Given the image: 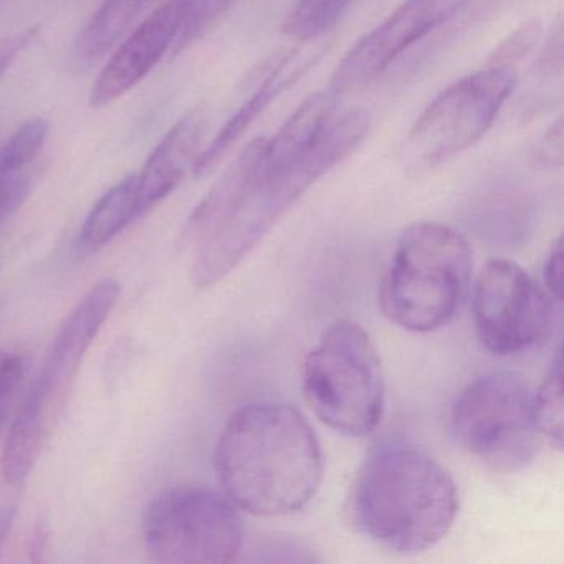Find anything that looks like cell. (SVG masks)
<instances>
[{
  "instance_id": "d4e9b609",
  "label": "cell",
  "mask_w": 564,
  "mask_h": 564,
  "mask_svg": "<svg viewBox=\"0 0 564 564\" xmlns=\"http://www.w3.org/2000/svg\"><path fill=\"white\" fill-rule=\"evenodd\" d=\"M39 34H41V28L31 25V28L0 39V78L8 74L12 64L21 57L22 52L37 39Z\"/></svg>"
},
{
  "instance_id": "7a4b0ae2",
  "label": "cell",
  "mask_w": 564,
  "mask_h": 564,
  "mask_svg": "<svg viewBox=\"0 0 564 564\" xmlns=\"http://www.w3.org/2000/svg\"><path fill=\"white\" fill-rule=\"evenodd\" d=\"M458 490L447 468L417 445L386 441L358 468L348 497L356 530L379 546L417 554L451 531Z\"/></svg>"
},
{
  "instance_id": "5bb4252c",
  "label": "cell",
  "mask_w": 564,
  "mask_h": 564,
  "mask_svg": "<svg viewBox=\"0 0 564 564\" xmlns=\"http://www.w3.org/2000/svg\"><path fill=\"white\" fill-rule=\"evenodd\" d=\"M207 127L209 113L206 108H193L176 121L154 148L143 170L137 174L141 216L166 199L193 171L203 150Z\"/></svg>"
},
{
  "instance_id": "8fae6325",
  "label": "cell",
  "mask_w": 564,
  "mask_h": 564,
  "mask_svg": "<svg viewBox=\"0 0 564 564\" xmlns=\"http://www.w3.org/2000/svg\"><path fill=\"white\" fill-rule=\"evenodd\" d=\"M474 0H405L366 34L336 67L329 90L338 97L381 77L412 45L457 18Z\"/></svg>"
},
{
  "instance_id": "484cf974",
  "label": "cell",
  "mask_w": 564,
  "mask_h": 564,
  "mask_svg": "<svg viewBox=\"0 0 564 564\" xmlns=\"http://www.w3.org/2000/svg\"><path fill=\"white\" fill-rule=\"evenodd\" d=\"M563 22H561V15H557L553 31H551L550 39H547L546 45L541 52L540 62H538V70L544 77H554L563 70Z\"/></svg>"
},
{
  "instance_id": "f1b7e54d",
  "label": "cell",
  "mask_w": 564,
  "mask_h": 564,
  "mask_svg": "<svg viewBox=\"0 0 564 564\" xmlns=\"http://www.w3.org/2000/svg\"><path fill=\"white\" fill-rule=\"evenodd\" d=\"M48 538H51V530H48L47 520L42 518L34 530V538L31 543L32 561L44 560V553L47 551Z\"/></svg>"
},
{
  "instance_id": "ba28073f",
  "label": "cell",
  "mask_w": 564,
  "mask_h": 564,
  "mask_svg": "<svg viewBox=\"0 0 564 564\" xmlns=\"http://www.w3.org/2000/svg\"><path fill=\"white\" fill-rule=\"evenodd\" d=\"M243 538L239 508L210 488H171L154 498L144 513V544L158 563H232Z\"/></svg>"
},
{
  "instance_id": "9c48e42d",
  "label": "cell",
  "mask_w": 564,
  "mask_h": 564,
  "mask_svg": "<svg viewBox=\"0 0 564 564\" xmlns=\"http://www.w3.org/2000/svg\"><path fill=\"white\" fill-rule=\"evenodd\" d=\"M458 444L495 470L524 467L538 445L533 394L514 372H488L468 382L452 408Z\"/></svg>"
},
{
  "instance_id": "603a6c76",
  "label": "cell",
  "mask_w": 564,
  "mask_h": 564,
  "mask_svg": "<svg viewBox=\"0 0 564 564\" xmlns=\"http://www.w3.org/2000/svg\"><path fill=\"white\" fill-rule=\"evenodd\" d=\"M230 2L232 0H193V6L187 12L186 21H184L183 29L174 44L173 54L180 55L197 39L203 37L207 29L226 12Z\"/></svg>"
},
{
  "instance_id": "ac0fdd59",
  "label": "cell",
  "mask_w": 564,
  "mask_h": 564,
  "mask_svg": "<svg viewBox=\"0 0 564 564\" xmlns=\"http://www.w3.org/2000/svg\"><path fill=\"white\" fill-rule=\"evenodd\" d=\"M144 4L147 0H104L75 44L78 58L91 64L110 54L133 28Z\"/></svg>"
},
{
  "instance_id": "44dd1931",
  "label": "cell",
  "mask_w": 564,
  "mask_h": 564,
  "mask_svg": "<svg viewBox=\"0 0 564 564\" xmlns=\"http://www.w3.org/2000/svg\"><path fill=\"white\" fill-rule=\"evenodd\" d=\"M47 120L31 118L0 147V173H22L44 148L48 138Z\"/></svg>"
},
{
  "instance_id": "7402d4cb",
  "label": "cell",
  "mask_w": 564,
  "mask_h": 564,
  "mask_svg": "<svg viewBox=\"0 0 564 564\" xmlns=\"http://www.w3.org/2000/svg\"><path fill=\"white\" fill-rule=\"evenodd\" d=\"M541 32L543 31H541L540 19L531 18L530 21L523 22L517 31L511 32L500 45H497L487 65L518 70L521 62L540 44Z\"/></svg>"
},
{
  "instance_id": "9a60e30c",
  "label": "cell",
  "mask_w": 564,
  "mask_h": 564,
  "mask_svg": "<svg viewBox=\"0 0 564 564\" xmlns=\"http://www.w3.org/2000/svg\"><path fill=\"white\" fill-rule=\"evenodd\" d=\"M265 143V138H257L247 144L214 184L213 189L200 200L184 230V240L193 249L219 232L236 216L259 173Z\"/></svg>"
},
{
  "instance_id": "6da1fadb",
  "label": "cell",
  "mask_w": 564,
  "mask_h": 564,
  "mask_svg": "<svg viewBox=\"0 0 564 564\" xmlns=\"http://www.w3.org/2000/svg\"><path fill=\"white\" fill-rule=\"evenodd\" d=\"M224 494L257 517L303 510L323 478V451L312 425L292 405H243L227 422L214 454Z\"/></svg>"
},
{
  "instance_id": "30bf717a",
  "label": "cell",
  "mask_w": 564,
  "mask_h": 564,
  "mask_svg": "<svg viewBox=\"0 0 564 564\" xmlns=\"http://www.w3.org/2000/svg\"><path fill=\"white\" fill-rule=\"evenodd\" d=\"M554 299L507 259L485 263L475 280L471 315L481 345L498 356L540 345L553 325Z\"/></svg>"
},
{
  "instance_id": "5b68a950",
  "label": "cell",
  "mask_w": 564,
  "mask_h": 564,
  "mask_svg": "<svg viewBox=\"0 0 564 564\" xmlns=\"http://www.w3.org/2000/svg\"><path fill=\"white\" fill-rule=\"evenodd\" d=\"M471 249L451 227L409 226L399 237L379 302L389 322L412 333L447 325L470 285Z\"/></svg>"
},
{
  "instance_id": "e0dca14e",
  "label": "cell",
  "mask_w": 564,
  "mask_h": 564,
  "mask_svg": "<svg viewBox=\"0 0 564 564\" xmlns=\"http://www.w3.org/2000/svg\"><path fill=\"white\" fill-rule=\"evenodd\" d=\"M140 216L137 174H131L107 191L88 214L80 232L82 249H104Z\"/></svg>"
},
{
  "instance_id": "277c9868",
  "label": "cell",
  "mask_w": 564,
  "mask_h": 564,
  "mask_svg": "<svg viewBox=\"0 0 564 564\" xmlns=\"http://www.w3.org/2000/svg\"><path fill=\"white\" fill-rule=\"evenodd\" d=\"M120 292L115 280H101L88 290L55 335L44 366L6 437L2 474L12 487L24 485L37 467L67 411L82 362L110 318Z\"/></svg>"
},
{
  "instance_id": "52a82bcc",
  "label": "cell",
  "mask_w": 564,
  "mask_h": 564,
  "mask_svg": "<svg viewBox=\"0 0 564 564\" xmlns=\"http://www.w3.org/2000/svg\"><path fill=\"white\" fill-rule=\"evenodd\" d=\"M518 85V70L485 65L445 88L422 111L399 148L409 173H425L477 144Z\"/></svg>"
},
{
  "instance_id": "d6986e66",
  "label": "cell",
  "mask_w": 564,
  "mask_h": 564,
  "mask_svg": "<svg viewBox=\"0 0 564 564\" xmlns=\"http://www.w3.org/2000/svg\"><path fill=\"white\" fill-rule=\"evenodd\" d=\"M352 0H296L283 19L282 34L308 44L332 31L348 11Z\"/></svg>"
},
{
  "instance_id": "3957f363",
  "label": "cell",
  "mask_w": 564,
  "mask_h": 564,
  "mask_svg": "<svg viewBox=\"0 0 564 564\" xmlns=\"http://www.w3.org/2000/svg\"><path fill=\"white\" fill-rule=\"evenodd\" d=\"M369 128L368 110L346 111L333 118L318 140L292 164L273 176L253 181L236 216L219 232L194 247V285L210 289L223 282L313 184L358 150Z\"/></svg>"
},
{
  "instance_id": "2e32d148",
  "label": "cell",
  "mask_w": 564,
  "mask_h": 564,
  "mask_svg": "<svg viewBox=\"0 0 564 564\" xmlns=\"http://www.w3.org/2000/svg\"><path fill=\"white\" fill-rule=\"evenodd\" d=\"M338 98L329 88L310 95L276 131L275 137L267 140L256 180L273 176L302 156L333 120Z\"/></svg>"
},
{
  "instance_id": "4fadbf2b",
  "label": "cell",
  "mask_w": 564,
  "mask_h": 564,
  "mask_svg": "<svg viewBox=\"0 0 564 564\" xmlns=\"http://www.w3.org/2000/svg\"><path fill=\"white\" fill-rule=\"evenodd\" d=\"M318 52L295 51L283 52L279 57L273 58L265 70L262 82H257L253 94L237 108L236 113L226 121L214 140L200 150L196 164L193 167L194 177L203 180L210 176L219 164L229 156L237 143L242 140L243 134L256 123L257 118L283 94L292 88L310 68L318 61Z\"/></svg>"
},
{
  "instance_id": "7c38bea8",
  "label": "cell",
  "mask_w": 564,
  "mask_h": 564,
  "mask_svg": "<svg viewBox=\"0 0 564 564\" xmlns=\"http://www.w3.org/2000/svg\"><path fill=\"white\" fill-rule=\"evenodd\" d=\"M193 0H166L118 45L95 80L90 107H110L133 90L176 44Z\"/></svg>"
},
{
  "instance_id": "cb8c5ba5",
  "label": "cell",
  "mask_w": 564,
  "mask_h": 564,
  "mask_svg": "<svg viewBox=\"0 0 564 564\" xmlns=\"http://www.w3.org/2000/svg\"><path fill=\"white\" fill-rule=\"evenodd\" d=\"M563 118H557L531 148V164L538 170H557L564 161Z\"/></svg>"
},
{
  "instance_id": "83f0119b",
  "label": "cell",
  "mask_w": 564,
  "mask_h": 564,
  "mask_svg": "<svg viewBox=\"0 0 564 564\" xmlns=\"http://www.w3.org/2000/svg\"><path fill=\"white\" fill-rule=\"evenodd\" d=\"M563 240L554 242L546 263H544V283H546L547 293L553 296L556 302L563 299Z\"/></svg>"
},
{
  "instance_id": "8992f818",
  "label": "cell",
  "mask_w": 564,
  "mask_h": 564,
  "mask_svg": "<svg viewBox=\"0 0 564 564\" xmlns=\"http://www.w3.org/2000/svg\"><path fill=\"white\" fill-rule=\"evenodd\" d=\"M384 372L368 333L333 323L303 365V392L319 421L349 437L371 434L384 412Z\"/></svg>"
},
{
  "instance_id": "4316f807",
  "label": "cell",
  "mask_w": 564,
  "mask_h": 564,
  "mask_svg": "<svg viewBox=\"0 0 564 564\" xmlns=\"http://www.w3.org/2000/svg\"><path fill=\"white\" fill-rule=\"evenodd\" d=\"M24 375V359L14 351L0 349V402H4L18 388Z\"/></svg>"
},
{
  "instance_id": "ffe728a7",
  "label": "cell",
  "mask_w": 564,
  "mask_h": 564,
  "mask_svg": "<svg viewBox=\"0 0 564 564\" xmlns=\"http://www.w3.org/2000/svg\"><path fill=\"white\" fill-rule=\"evenodd\" d=\"M533 412L538 432L554 447L563 448V362L560 349L551 361L543 384L533 395Z\"/></svg>"
}]
</instances>
